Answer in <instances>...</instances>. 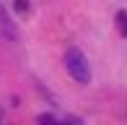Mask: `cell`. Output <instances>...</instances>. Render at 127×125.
Masks as SVG:
<instances>
[{"label": "cell", "mask_w": 127, "mask_h": 125, "mask_svg": "<svg viewBox=\"0 0 127 125\" xmlns=\"http://www.w3.org/2000/svg\"><path fill=\"white\" fill-rule=\"evenodd\" d=\"M65 68L78 83H88L91 81V65H88V58L80 52L78 47H70L65 52Z\"/></svg>", "instance_id": "6da1fadb"}, {"label": "cell", "mask_w": 127, "mask_h": 125, "mask_svg": "<svg viewBox=\"0 0 127 125\" xmlns=\"http://www.w3.org/2000/svg\"><path fill=\"white\" fill-rule=\"evenodd\" d=\"M39 125H60V123H57L52 115H42V117H39Z\"/></svg>", "instance_id": "3957f363"}, {"label": "cell", "mask_w": 127, "mask_h": 125, "mask_svg": "<svg viewBox=\"0 0 127 125\" xmlns=\"http://www.w3.org/2000/svg\"><path fill=\"white\" fill-rule=\"evenodd\" d=\"M117 29L122 37H127V10H119L117 13Z\"/></svg>", "instance_id": "7a4b0ae2"}]
</instances>
